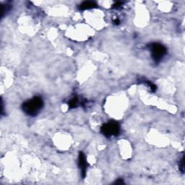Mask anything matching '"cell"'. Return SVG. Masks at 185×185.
<instances>
[{"label":"cell","instance_id":"7","mask_svg":"<svg viewBox=\"0 0 185 185\" xmlns=\"http://www.w3.org/2000/svg\"><path fill=\"white\" fill-rule=\"evenodd\" d=\"M142 82H143V83L144 84H145V85H146L149 88H150V91H152V92H155V91H156V89H157L156 85H154V84L151 83L150 81H149V80H143Z\"/></svg>","mask_w":185,"mask_h":185},{"label":"cell","instance_id":"10","mask_svg":"<svg viewBox=\"0 0 185 185\" xmlns=\"http://www.w3.org/2000/svg\"><path fill=\"white\" fill-rule=\"evenodd\" d=\"M122 2H117V3H115L114 5H113V8L114 9H118V8H119V7H121V5H122Z\"/></svg>","mask_w":185,"mask_h":185},{"label":"cell","instance_id":"8","mask_svg":"<svg viewBox=\"0 0 185 185\" xmlns=\"http://www.w3.org/2000/svg\"><path fill=\"white\" fill-rule=\"evenodd\" d=\"M11 9V5H9V4H6V5H4L2 7V17H3L5 15V13H7Z\"/></svg>","mask_w":185,"mask_h":185},{"label":"cell","instance_id":"1","mask_svg":"<svg viewBox=\"0 0 185 185\" xmlns=\"http://www.w3.org/2000/svg\"><path fill=\"white\" fill-rule=\"evenodd\" d=\"M44 107V101L40 96H35L22 104V109L27 115L35 117Z\"/></svg>","mask_w":185,"mask_h":185},{"label":"cell","instance_id":"4","mask_svg":"<svg viewBox=\"0 0 185 185\" xmlns=\"http://www.w3.org/2000/svg\"><path fill=\"white\" fill-rule=\"evenodd\" d=\"M78 166H79L80 171H81L82 177H83V178H85V175H86L88 164L85 156L82 152L79 153V156H78Z\"/></svg>","mask_w":185,"mask_h":185},{"label":"cell","instance_id":"5","mask_svg":"<svg viewBox=\"0 0 185 185\" xmlns=\"http://www.w3.org/2000/svg\"><path fill=\"white\" fill-rule=\"evenodd\" d=\"M97 7V5L93 2H84L79 6V9L81 10H86Z\"/></svg>","mask_w":185,"mask_h":185},{"label":"cell","instance_id":"2","mask_svg":"<svg viewBox=\"0 0 185 185\" xmlns=\"http://www.w3.org/2000/svg\"><path fill=\"white\" fill-rule=\"evenodd\" d=\"M151 54V57L156 63L160 62L167 53V49L159 43H153L147 46Z\"/></svg>","mask_w":185,"mask_h":185},{"label":"cell","instance_id":"3","mask_svg":"<svg viewBox=\"0 0 185 185\" xmlns=\"http://www.w3.org/2000/svg\"><path fill=\"white\" fill-rule=\"evenodd\" d=\"M101 132L107 137L117 136L120 132V126L117 121H109L101 127Z\"/></svg>","mask_w":185,"mask_h":185},{"label":"cell","instance_id":"6","mask_svg":"<svg viewBox=\"0 0 185 185\" xmlns=\"http://www.w3.org/2000/svg\"><path fill=\"white\" fill-rule=\"evenodd\" d=\"M80 104V100L78 98V96H74L73 98H72L68 102V106L69 109H74L77 108L79 106Z\"/></svg>","mask_w":185,"mask_h":185},{"label":"cell","instance_id":"9","mask_svg":"<svg viewBox=\"0 0 185 185\" xmlns=\"http://www.w3.org/2000/svg\"><path fill=\"white\" fill-rule=\"evenodd\" d=\"M179 170L181 171V172L184 173V156L182 157V160H181L180 162H179Z\"/></svg>","mask_w":185,"mask_h":185}]
</instances>
